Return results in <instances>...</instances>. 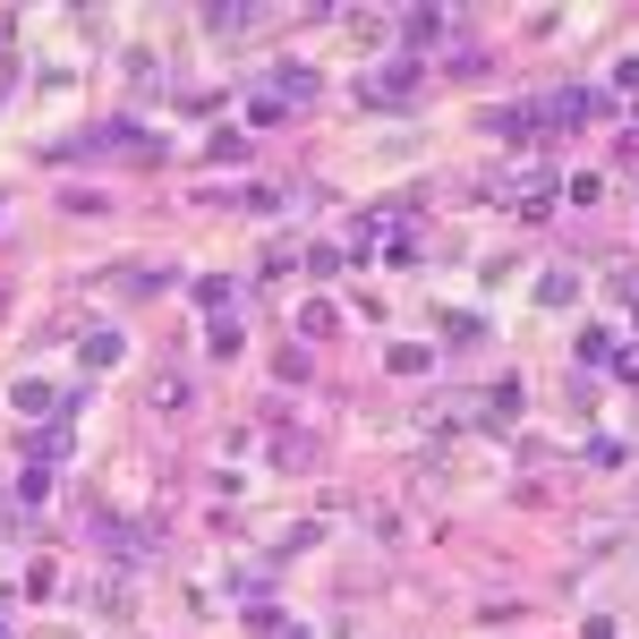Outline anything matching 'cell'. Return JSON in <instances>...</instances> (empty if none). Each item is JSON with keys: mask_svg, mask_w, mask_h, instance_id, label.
I'll return each mask as SVG.
<instances>
[{"mask_svg": "<svg viewBox=\"0 0 639 639\" xmlns=\"http://www.w3.org/2000/svg\"><path fill=\"white\" fill-rule=\"evenodd\" d=\"M145 401H154V410H188V376H154Z\"/></svg>", "mask_w": 639, "mask_h": 639, "instance_id": "6da1fadb", "label": "cell"}, {"mask_svg": "<svg viewBox=\"0 0 639 639\" xmlns=\"http://www.w3.org/2000/svg\"><path fill=\"white\" fill-rule=\"evenodd\" d=\"M545 307H563V299H580V273H563V264H554V273H545V290H538Z\"/></svg>", "mask_w": 639, "mask_h": 639, "instance_id": "7a4b0ae2", "label": "cell"}]
</instances>
